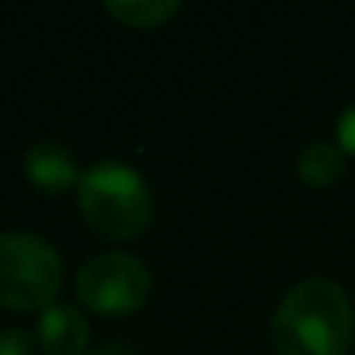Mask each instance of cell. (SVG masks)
I'll return each instance as SVG.
<instances>
[{"mask_svg":"<svg viewBox=\"0 0 355 355\" xmlns=\"http://www.w3.org/2000/svg\"><path fill=\"white\" fill-rule=\"evenodd\" d=\"M352 334V300L327 275L300 279L272 313V345L279 355H348Z\"/></svg>","mask_w":355,"mask_h":355,"instance_id":"obj_1","label":"cell"},{"mask_svg":"<svg viewBox=\"0 0 355 355\" xmlns=\"http://www.w3.org/2000/svg\"><path fill=\"white\" fill-rule=\"evenodd\" d=\"M77 209L84 223L105 241H132L153 220V192L146 178L119 157L84 167L77 185Z\"/></svg>","mask_w":355,"mask_h":355,"instance_id":"obj_2","label":"cell"},{"mask_svg":"<svg viewBox=\"0 0 355 355\" xmlns=\"http://www.w3.org/2000/svg\"><path fill=\"white\" fill-rule=\"evenodd\" d=\"M63 286V258L60 251L25 230L0 234V306L4 310H46L56 303Z\"/></svg>","mask_w":355,"mask_h":355,"instance_id":"obj_3","label":"cell"},{"mask_svg":"<svg viewBox=\"0 0 355 355\" xmlns=\"http://www.w3.org/2000/svg\"><path fill=\"white\" fill-rule=\"evenodd\" d=\"M80 303L101 317H129L150 296V268L136 254L101 251L87 258L73 282Z\"/></svg>","mask_w":355,"mask_h":355,"instance_id":"obj_4","label":"cell"},{"mask_svg":"<svg viewBox=\"0 0 355 355\" xmlns=\"http://www.w3.org/2000/svg\"><path fill=\"white\" fill-rule=\"evenodd\" d=\"M80 164L73 157V150L67 143H56V139H39L35 146L25 150V178L42 189L46 196H60L67 189H77L80 185Z\"/></svg>","mask_w":355,"mask_h":355,"instance_id":"obj_5","label":"cell"},{"mask_svg":"<svg viewBox=\"0 0 355 355\" xmlns=\"http://www.w3.org/2000/svg\"><path fill=\"white\" fill-rule=\"evenodd\" d=\"M87 317L70 303H53L39 313L35 341L46 355H80L87 348Z\"/></svg>","mask_w":355,"mask_h":355,"instance_id":"obj_6","label":"cell"},{"mask_svg":"<svg viewBox=\"0 0 355 355\" xmlns=\"http://www.w3.org/2000/svg\"><path fill=\"white\" fill-rule=\"evenodd\" d=\"M296 174L310 189H327L345 174V150L331 139H313L296 157Z\"/></svg>","mask_w":355,"mask_h":355,"instance_id":"obj_7","label":"cell"},{"mask_svg":"<svg viewBox=\"0 0 355 355\" xmlns=\"http://www.w3.org/2000/svg\"><path fill=\"white\" fill-rule=\"evenodd\" d=\"M178 11H182L178 0H108L105 4V15L125 28H160Z\"/></svg>","mask_w":355,"mask_h":355,"instance_id":"obj_8","label":"cell"},{"mask_svg":"<svg viewBox=\"0 0 355 355\" xmlns=\"http://www.w3.org/2000/svg\"><path fill=\"white\" fill-rule=\"evenodd\" d=\"M0 355H35V338L25 327L0 331Z\"/></svg>","mask_w":355,"mask_h":355,"instance_id":"obj_9","label":"cell"},{"mask_svg":"<svg viewBox=\"0 0 355 355\" xmlns=\"http://www.w3.org/2000/svg\"><path fill=\"white\" fill-rule=\"evenodd\" d=\"M334 139H338V146H341L348 157H355V101H348V105H345V112L338 115Z\"/></svg>","mask_w":355,"mask_h":355,"instance_id":"obj_10","label":"cell"},{"mask_svg":"<svg viewBox=\"0 0 355 355\" xmlns=\"http://www.w3.org/2000/svg\"><path fill=\"white\" fill-rule=\"evenodd\" d=\"M87 355H136L129 345H119V341H105V345H98L94 352H87Z\"/></svg>","mask_w":355,"mask_h":355,"instance_id":"obj_11","label":"cell"}]
</instances>
